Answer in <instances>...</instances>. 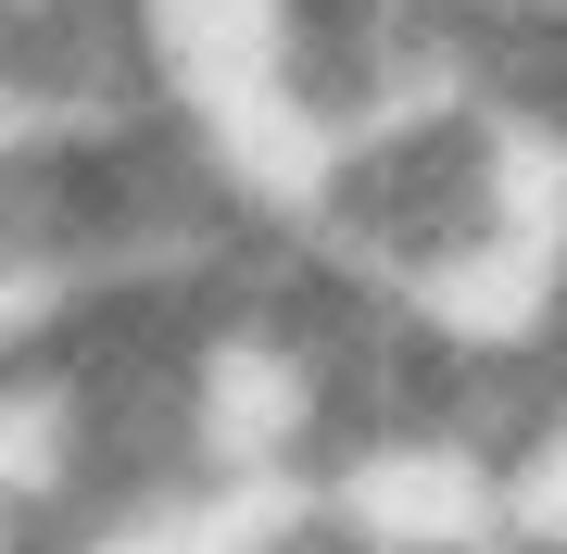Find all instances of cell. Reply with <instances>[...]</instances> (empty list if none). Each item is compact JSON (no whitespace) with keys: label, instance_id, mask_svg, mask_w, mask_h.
Wrapping results in <instances>:
<instances>
[{"label":"cell","instance_id":"obj_1","mask_svg":"<svg viewBox=\"0 0 567 554\" xmlns=\"http://www.w3.org/2000/svg\"><path fill=\"white\" fill-rule=\"evenodd\" d=\"M505 554H567V366L505 429Z\"/></svg>","mask_w":567,"mask_h":554},{"label":"cell","instance_id":"obj_2","mask_svg":"<svg viewBox=\"0 0 567 554\" xmlns=\"http://www.w3.org/2000/svg\"><path fill=\"white\" fill-rule=\"evenodd\" d=\"M0 554H39V530H25V516H13V504H0Z\"/></svg>","mask_w":567,"mask_h":554}]
</instances>
